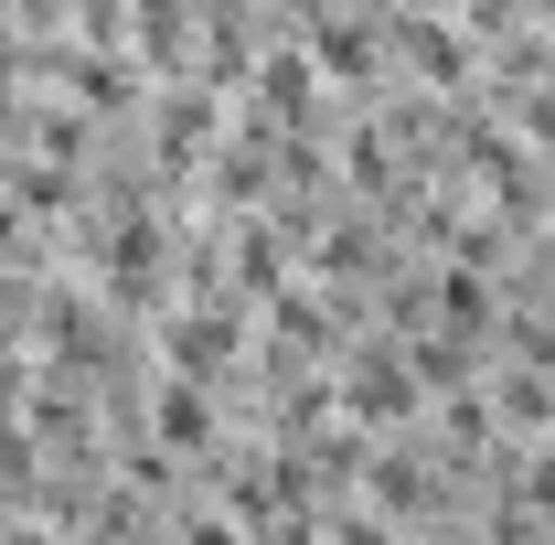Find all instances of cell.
<instances>
[{
	"mask_svg": "<svg viewBox=\"0 0 555 545\" xmlns=\"http://www.w3.org/2000/svg\"><path fill=\"white\" fill-rule=\"evenodd\" d=\"M416 407V364L406 353H363L352 364V417H406Z\"/></svg>",
	"mask_w": 555,
	"mask_h": 545,
	"instance_id": "1",
	"label": "cell"
},
{
	"mask_svg": "<svg viewBox=\"0 0 555 545\" xmlns=\"http://www.w3.org/2000/svg\"><path fill=\"white\" fill-rule=\"evenodd\" d=\"M150 428H160V449H204V439H214V396L171 375V385L150 396Z\"/></svg>",
	"mask_w": 555,
	"mask_h": 545,
	"instance_id": "2",
	"label": "cell"
},
{
	"mask_svg": "<svg viewBox=\"0 0 555 545\" xmlns=\"http://www.w3.org/2000/svg\"><path fill=\"white\" fill-rule=\"evenodd\" d=\"M193 545H235V524L224 514H193Z\"/></svg>",
	"mask_w": 555,
	"mask_h": 545,
	"instance_id": "3",
	"label": "cell"
},
{
	"mask_svg": "<svg viewBox=\"0 0 555 545\" xmlns=\"http://www.w3.org/2000/svg\"><path fill=\"white\" fill-rule=\"evenodd\" d=\"M332 545H396L385 524H332Z\"/></svg>",
	"mask_w": 555,
	"mask_h": 545,
	"instance_id": "4",
	"label": "cell"
},
{
	"mask_svg": "<svg viewBox=\"0 0 555 545\" xmlns=\"http://www.w3.org/2000/svg\"><path fill=\"white\" fill-rule=\"evenodd\" d=\"M11 246H22V225H11V204H0V268H11Z\"/></svg>",
	"mask_w": 555,
	"mask_h": 545,
	"instance_id": "5",
	"label": "cell"
}]
</instances>
